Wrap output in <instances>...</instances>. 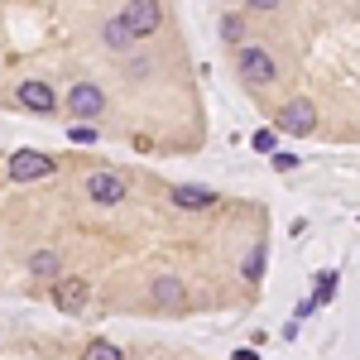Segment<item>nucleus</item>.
<instances>
[{
  "label": "nucleus",
  "mask_w": 360,
  "mask_h": 360,
  "mask_svg": "<svg viewBox=\"0 0 360 360\" xmlns=\"http://www.w3.org/2000/svg\"><path fill=\"white\" fill-rule=\"evenodd\" d=\"M49 173H53V159L39 154V149H20V154L10 159V178H15V183H34V178H49Z\"/></svg>",
  "instance_id": "nucleus-4"
},
{
  "label": "nucleus",
  "mask_w": 360,
  "mask_h": 360,
  "mask_svg": "<svg viewBox=\"0 0 360 360\" xmlns=\"http://www.w3.org/2000/svg\"><path fill=\"white\" fill-rule=\"evenodd\" d=\"M120 20H125V29H130L135 39H144V34H154V29L164 25V5H154V0H130V5L120 10Z\"/></svg>",
  "instance_id": "nucleus-2"
},
{
  "label": "nucleus",
  "mask_w": 360,
  "mask_h": 360,
  "mask_svg": "<svg viewBox=\"0 0 360 360\" xmlns=\"http://www.w3.org/2000/svg\"><path fill=\"white\" fill-rule=\"evenodd\" d=\"M217 193L212 188H197V183H178L173 188V207H188V212H202V207H212Z\"/></svg>",
  "instance_id": "nucleus-10"
},
{
  "label": "nucleus",
  "mask_w": 360,
  "mask_h": 360,
  "mask_svg": "<svg viewBox=\"0 0 360 360\" xmlns=\"http://www.w3.org/2000/svg\"><path fill=\"white\" fill-rule=\"evenodd\" d=\"M240 274L250 278V283H259V278H264V245H255L245 255V264H240Z\"/></svg>",
  "instance_id": "nucleus-13"
},
{
  "label": "nucleus",
  "mask_w": 360,
  "mask_h": 360,
  "mask_svg": "<svg viewBox=\"0 0 360 360\" xmlns=\"http://www.w3.org/2000/svg\"><path fill=\"white\" fill-rule=\"evenodd\" d=\"M221 34H226V39H240V34H245V20H240V15H226V20H221Z\"/></svg>",
  "instance_id": "nucleus-16"
},
{
  "label": "nucleus",
  "mask_w": 360,
  "mask_h": 360,
  "mask_svg": "<svg viewBox=\"0 0 360 360\" xmlns=\"http://www.w3.org/2000/svg\"><path fill=\"white\" fill-rule=\"evenodd\" d=\"M336 298V269H322L317 274V293H312V303L322 307V303H332Z\"/></svg>",
  "instance_id": "nucleus-14"
},
{
  "label": "nucleus",
  "mask_w": 360,
  "mask_h": 360,
  "mask_svg": "<svg viewBox=\"0 0 360 360\" xmlns=\"http://www.w3.org/2000/svg\"><path fill=\"white\" fill-rule=\"evenodd\" d=\"M68 115H77V120H96V115H106V96H101V86L96 82H77L68 91Z\"/></svg>",
  "instance_id": "nucleus-3"
},
{
  "label": "nucleus",
  "mask_w": 360,
  "mask_h": 360,
  "mask_svg": "<svg viewBox=\"0 0 360 360\" xmlns=\"http://www.w3.org/2000/svg\"><path fill=\"white\" fill-rule=\"evenodd\" d=\"M236 68H240V77H245L250 86H269V82L278 77L274 58L264 53V49H255V44H245V49L236 53Z\"/></svg>",
  "instance_id": "nucleus-1"
},
{
  "label": "nucleus",
  "mask_w": 360,
  "mask_h": 360,
  "mask_svg": "<svg viewBox=\"0 0 360 360\" xmlns=\"http://www.w3.org/2000/svg\"><path fill=\"white\" fill-rule=\"evenodd\" d=\"M274 168H278V173H293V168H298V154H293V149H278V154H274Z\"/></svg>",
  "instance_id": "nucleus-17"
},
{
  "label": "nucleus",
  "mask_w": 360,
  "mask_h": 360,
  "mask_svg": "<svg viewBox=\"0 0 360 360\" xmlns=\"http://www.w3.org/2000/svg\"><path fill=\"white\" fill-rule=\"evenodd\" d=\"M20 106H29V111H39V115H49V111H58V96H53V86L49 82H20Z\"/></svg>",
  "instance_id": "nucleus-9"
},
{
  "label": "nucleus",
  "mask_w": 360,
  "mask_h": 360,
  "mask_svg": "<svg viewBox=\"0 0 360 360\" xmlns=\"http://www.w3.org/2000/svg\"><path fill=\"white\" fill-rule=\"evenodd\" d=\"M82 360H125V356H120V346H111V341H91L82 351Z\"/></svg>",
  "instance_id": "nucleus-15"
},
{
  "label": "nucleus",
  "mask_w": 360,
  "mask_h": 360,
  "mask_svg": "<svg viewBox=\"0 0 360 360\" xmlns=\"http://www.w3.org/2000/svg\"><path fill=\"white\" fill-rule=\"evenodd\" d=\"M149 293H154V303L164 307V312H178V307L188 303V288H183V278H178V274H159Z\"/></svg>",
  "instance_id": "nucleus-8"
},
{
  "label": "nucleus",
  "mask_w": 360,
  "mask_h": 360,
  "mask_svg": "<svg viewBox=\"0 0 360 360\" xmlns=\"http://www.w3.org/2000/svg\"><path fill=\"white\" fill-rule=\"evenodd\" d=\"M101 39H106V44H111L115 53H125V49H135V44H139L135 34H130V29H125V20H106V25H101Z\"/></svg>",
  "instance_id": "nucleus-11"
},
{
  "label": "nucleus",
  "mask_w": 360,
  "mask_h": 360,
  "mask_svg": "<svg viewBox=\"0 0 360 360\" xmlns=\"http://www.w3.org/2000/svg\"><path fill=\"white\" fill-rule=\"evenodd\" d=\"M250 144H255L259 154H269V149H274V130H255V139H250Z\"/></svg>",
  "instance_id": "nucleus-18"
},
{
  "label": "nucleus",
  "mask_w": 360,
  "mask_h": 360,
  "mask_svg": "<svg viewBox=\"0 0 360 360\" xmlns=\"http://www.w3.org/2000/svg\"><path fill=\"white\" fill-rule=\"evenodd\" d=\"M312 125H317V106L312 101H288L278 111V130L283 135H312Z\"/></svg>",
  "instance_id": "nucleus-5"
},
{
  "label": "nucleus",
  "mask_w": 360,
  "mask_h": 360,
  "mask_svg": "<svg viewBox=\"0 0 360 360\" xmlns=\"http://www.w3.org/2000/svg\"><path fill=\"white\" fill-rule=\"evenodd\" d=\"M29 274L58 278V274H63V259H58V250H39V255H29Z\"/></svg>",
  "instance_id": "nucleus-12"
},
{
  "label": "nucleus",
  "mask_w": 360,
  "mask_h": 360,
  "mask_svg": "<svg viewBox=\"0 0 360 360\" xmlns=\"http://www.w3.org/2000/svg\"><path fill=\"white\" fill-rule=\"evenodd\" d=\"M72 139H77V144H91V139H96V130H91V125H77V130H72Z\"/></svg>",
  "instance_id": "nucleus-19"
},
{
  "label": "nucleus",
  "mask_w": 360,
  "mask_h": 360,
  "mask_svg": "<svg viewBox=\"0 0 360 360\" xmlns=\"http://www.w3.org/2000/svg\"><path fill=\"white\" fill-rule=\"evenodd\" d=\"M53 303L58 312H86V278H58L53 283Z\"/></svg>",
  "instance_id": "nucleus-7"
},
{
  "label": "nucleus",
  "mask_w": 360,
  "mask_h": 360,
  "mask_svg": "<svg viewBox=\"0 0 360 360\" xmlns=\"http://www.w3.org/2000/svg\"><path fill=\"white\" fill-rule=\"evenodd\" d=\"M86 197L101 202V207H115V202L125 197V178H120V173H91V178H86Z\"/></svg>",
  "instance_id": "nucleus-6"
}]
</instances>
